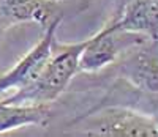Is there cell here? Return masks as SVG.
Masks as SVG:
<instances>
[{
  "label": "cell",
  "instance_id": "obj_1",
  "mask_svg": "<svg viewBox=\"0 0 158 137\" xmlns=\"http://www.w3.org/2000/svg\"><path fill=\"white\" fill-rule=\"evenodd\" d=\"M87 39L79 43L63 44L57 38L52 44V54L38 76L15 95L2 99L8 104H29V106H51L67 90L70 80L79 73V58L87 44Z\"/></svg>",
  "mask_w": 158,
  "mask_h": 137
},
{
  "label": "cell",
  "instance_id": "obj_2",
  "mask_svg": "<svg viewBox=\"0 0 158 137\" xmlns=\"http://www.w3.org/2000/svg\"><path fill=\"white\" fill-rule=\"evenodd\" d=\"M87 121L81 135L100 137H158V120L150 114L125 106H104L77 117L71 125Z\"/></svg>",
  "mask_w": 158,
  "mask_h": 137
},
{
  "label": "cell",
  "instance_id": "obj_3",
  "mask_svg": "<svg viewBox=\"0 0 158 137\" xmlns=\"http://www.w3.org/2000/svg\"><path fill=\"white\" fill-rule=\"evenodd\" d=\"M149 36L117 27L115 21H109L103 29L90 36L79 58V73H98L112 65L128 49L142 44Z\"/></svg>",
  "mask_w": 158,
  "mask_h": 137
},
{
  "label": "cell",
  "instance_id": "obj_4",
  "mask_svg": "<svg viewBox=\"0 0 158 137\" xmlns=\"http://www.w3.org/2000/svg\"><path fill=\"white\" fill-rule=\"evenodd\" d=\"M112 65L117 74L133 87L158 93V39L149 38L142 44L128 49Z\"/></svg>",
  "mask_w": 158,
  "mask_h": 137
},
{
  "label": "cell",
  "instance_id": "obj_5",
  "mask_svg": "<svg viewBox=\"0 0 158 137\" xmlns=\"http://www.w3.org/2000/svg\"><path fill=\"white\" fill-rule=\"evenodd\" d=\"M60 22L62 18L46 25V30L38 43L11 70L0 74V95L6 93L8 90H21L38 76L52 54V44H54L57 27L60 25Z\"/></svg>",
  "mask_w": 158,
  "mask_h": 137
},
{
  "label": "cell",
  "instance_id": "obj_6",
  "mask_svg": "<svg viewBox=\"0 0 158 137\" xmlns=\"http://www.w3.org/2000/svg\"><path fill=\"white\" fill-rule=\"evenodd\" d=\"M63 5L51 0H0V21L6 24L36 22L49 25L56 19H63Z\"/></svg>",
  "mask_w": 158,
  "mask_h": 137
},
{
  "label": "cell",
  "instance_id": "obj_7",
  "mask_svg": "<svg viewBox=\"0 0 158 137\" xmlns=\"http://www.w3.org/2000/svg\"><path fill=\"white\" fill-rule=\"evenodd\" d=\"M114 21L123 30L158 39V0H125Z\"/></svg>",
  "mask_w": 158,
  "mask_h": 137
},
{
  "label": "cell",
  "instance_id": "obj_8",
  "mask_svg": "<svg viewBox=\"0 0 158 137\" xmlns=\"http://www.w3.org/2000/svg\"><path fill=\"white\" fill-rule=\"evenodd\" d=\"M51 118V106L8 104L0 101V132L18 129L30 125L44 126Z\"/></svg>",
  "mask_w": 158,
  "mask_h": 137
},
{
  "label": "cell",
  "instance_id": "obj_9",
  "mask_svg": "<svg viewBox=\"0 0 158 137\" xmlns=\"http://www.w3.org/2000/svg\"><path fill=\"white\" fill-rule=\"evenodd\" d=\"M155 118L158 120V93H156V96H155Z\"/></svg>",
  "mask_w": 158,
  "mask_h": 137
},
{
  "label": "cell",
  "instance_id": "obj_10",
  "mask_svg": "<svg viewBox=\"0 0 158 137\" xmlns=\"http://www.w3.org/2000/svg\"><path fill=\"white\" fill-rule=\"evenodd\" d=\"M51 2H57V3H70V2H74V0H51Z\"/></svg>",
  "mask_w": 158,
  "mask_h": 137
}]
</instances>
